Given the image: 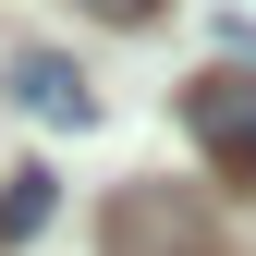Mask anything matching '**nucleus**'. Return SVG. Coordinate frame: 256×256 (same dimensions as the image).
I'll use <instances>...</instances> for the list:
<instances>
[{
    "mask_svg": "<svg viewBox=\"0 0 256 256\" xmlns=\"http://www.w3.org/2000/svg\"><path fill=\"white\" fill-rule=\"evenodd\" d=\"M49 208H61V183H49V171H12V183H0V244L49 232Z\"/></svg>",
    "mask_w": 256,
    "mask_h": 256,
    "instance_id": "nucleus-3",
    "label": "nucleus"
},
{
    "mask_svg": "<svg viewBox=\"0 0 256 256\" xmlns=\"http://www.w3.org/2000/svg\"><path fill=\"white\" fill-rule=\"evenodd\" d=\"M12 110H37V122H61V134H86V122H98V86H86L61 49H12Z\"/></svg>",
    "mask_w": 256,
    "mask_h": 256,
    "instance_id": "nucleus-2",
    "label": "nucleus"
},
{
    "mask_svg": "<svg viewBox=\"0 0 256 256\" xmlns=\"http://www.w3.org/2000/svg\"><path fill=\"white\" fill-rule=\"evenodd\" d=\"M183 134L208 146L220 183H256V74H232V61L196 74V86H183Z\"/></svg>",
    "mask_w": 256,
    "mask_h": 256,
    "instance_id": "nucleus-1",
    "label": "nucleus"
},
{
    "mask_svg": "<svg viewBox=\"0 0 256 256\" xmlns=\"http://www.w3.org/2000/svg\"><path fill=\"white\" fill-rule=\"evenodd\" d=\"M74 12H98V24H146L158 0H74Z\"/></svg>",
    "mask_w": 256,
    "mask_h": 256,
    "instance_id": "nucleus-4",
    "label": "nucleus"
}]
</instances>
